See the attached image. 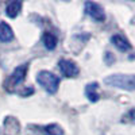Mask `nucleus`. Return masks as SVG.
Instances as JSON below:
<instances>
[{
  "mask_svg": "<svg viewBox=\"0 0 135 135\" xmlns=\"http://www.w3.org/2000/svg\"><path fill=\"white\" fill-rule=\"evenodd\" d=\"M104 83L114 88L135 91V74H111L104 78Z\"/></svg>",
  "mask_w": 135,
  "mask_h": 135,
  "instance_id": "1",
  "label": "nucleus"
},
{
  "mask_svg": "<svg viewBox=\"0 0 135 135\" xmlns=\"http://www.w3.org/2000/svg\"><path fill=\"white\" fill-rule=\"evenodd\" d=\"M60 77L49 70H41L37 74V83L46 91L47 93H55L60 86Z\"/></svg>",
  "mask_w": 135,
  "mask_h": 135,
  "instance_id": "2",
  "label": "nucleus"
},
{
  "mask_svg": "<svg viewBox=\"0 0 135 135\" xmlns=\"http://www.w3.org/2000/svg\"><path fill=\"white\" fill-rule=\"evenodd\" d=\"M27 70H28V64H22L19 66L15 68V70L11 73L9 78H8V84L9 86H18L25 81V78L27 76Z\"/></svg>",
  "mask_w": 135,
  "mask_h": 135,
  "instance_id": "3",
  "label": "nucleus"
},
{
  "mask_svg": "<svg viewBox=\"0 0 135 135\" xmlns=\"http://www.w3.org/2000/svg\"><path fill=\"white\" fill-rule=\"evenodd\" d=\"M85 12L91 16L92 19H95L96 22H104L105 20V12L103 7L97 3L93 2H86L85 3Z\"/></svg>",
  "mask_w": 135,
  "mask_h": 135,
  "instance_id": "4",
  "label": "nucleus"
},
{
  "mask_svg": "<svg viewBox=\"0 0 135 135\" xmlns=\"http://www.w3.org/2000/svg\"><path fill=\"white\" fill-rule=\"evenodd\" d=\"M58 66H60V70L61 73L65 76V77H76L78 73H80V69H78V66L70 61V60H60L58 62Z\"/></svg>",
  "mask_w": 135,
  "mask_h": 135,
  "instance_id": "5",
  "label": "nucleus"
},
{
  "mask_svg": "<svg viewBox=\"0 0 135 135\" xmlns=\"http://www.w3.org/2000/svg\"><path fill=\"white\" fill-rule=\"evenodd\" d=\"M111 42L120 51H128L131 49V43L128 42V39L126 37L120 35V34H115V35H112L111 37Z\"/></svg>",
  "mask_w": 135,
  "mask_h": 135,
  "instance_id": "6",
  "label": "nucleus"
},
{
  "mask_svg": "<svg viewBox=\"0 0 135 135\" xmlns=\"http://www.w3.org/2000/svg\"><path fill=\"white\" fill-rule=\"evenodd\" d=\"M14 39V31L11 26L6 22H0V41L2 42H9Z\"/></svg>",
  "mask_w": 135,
  "mask_h": 135,
  "instance_id": "7",
  "label": "nucleus"
},
{
  "mask_svg": "<svg viewBox=\"0 0 135 135\" xmlns=\"http://www.w3.org/2000/svg\"><path fill=\"white\" fill-rule=\"evenodd\" d=\"M20 8H22V2H19V0H12V2H9L6 7V15L8 18H16L20 12Z\"/></svg>",
  "mask_w": 135,
  "mask_h": 135,
  "instance_id": "8",
  "label": "nucleus"
},
{
  "mask_svg": "<svg viewBox=\"0 0 135 135\" xmlns=\"http://www.w3.org/2000/svg\"><path fill=\"white\" fill-rule=\"evenodd\" d=\"M42 42H43L45 47L47 50H54L55 46H57V43H58V39L54 34L46 31V32H43V35H42Z\"/></svg>",
  "mask_w": 135,
  "mask_h": 135,
  "instance_id": "9",
  "label": "nucleus"
},
{
  "mask_svg": "<svg viewBox=\"0 0 135 135\" xmlns=\"http://www.w3.org/2000/svg\"><path fill=\"white\" fill-rule=\"evenodd\" d=\"M97 88H99V84L97 83H91V84H88L85 86V95L89 99V101H92V103L97 101L99 97H100L99 93H97Z\"/></svg>",
  "mask_w": 135,
  "mask_h": 135,
  "instance_id": "10",
  "label": "nucleus"
},
{
  "mask_svg": "<svg viewBox=\"0 0 135 135\" xmlns=\"http://www.w3.org/2000/svg\"><path fill=\"white\" fill-rule=\"evenodd\" d=\"M46 135H64V130L58 124H47L45 127Z\"/></svg>",
  "mask_w": 135,
  "mask_h": 135,
  "instance_id": "11",
  "label": "nucleus"
},
{
  "mask_svg": "<svg viewBox=\"0 0 135 135\" xmlns=\"http://www.w3.org/2000/svg\"><path fill=\"white\" fill-rule=\"evenodd\" d=\"M124 118H130V120L135 122V108H132L131 111H128V112H127V115H126Z\"/></svg>",
  "mask_w": 135,
  "mask_h": 135,
  "instance_id": "12",
  "label": "nucleus"
}]
</instances>
